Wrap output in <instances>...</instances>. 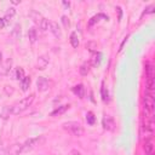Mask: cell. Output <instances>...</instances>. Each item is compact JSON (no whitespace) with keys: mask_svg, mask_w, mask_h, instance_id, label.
<instances>
[{"mask_svg":"<svg viewBox=\"0 0 155 155\" xmlns=\"http://www.w3.org/2000/svg\"><path fill=\"white\" fill-rule=\"evenodd\" d=\"M34 99H35V94H34V93H30L29 96L24 97L23 99L16 102L13 105L10 107V111H11V114H12V115H18V114L23 113L24 110H27V109L33 104Z\"/></svg>","mask_w":155,"mask_h":155,"instance_id":"obj_1","label":"cell"},{"mask_svg":"<svg viewBox=\"0 0 155 155\" xmlns=\"http://www.w3.org/2000/svg\"><path fill=\"white\" fill-rule=\"evenodd\" d=\"M63 128L68 132H70L71 134L76 136V137H81L84 134V127L76 122V121H68L63 124Z\"/></svg>","mask_w":155,"mask_h":155,"instance_id":"obj_2","label":"cell"},{"mask_svg":"<svg viewBox=\"0 0 155 155\" xmlns=\"http://www.w3.org/2000/svg\"><path fill=\"white\" fill-rule=\"evenodd\" d=\"M145 76H147V91L153 92L154 88V67L151 63H145Z\"/></svg>","mask_w":155,"mask_h":155,"instance_id":"obj_3","label":"cell"},{"mask_svg":"<svg viewBox=\"0 0 155 155\" xmlns=\"http://www.w3.org/2000/svg\"><path fill=\"white\" fill-rule=\"evenodd\" d=\"M42 140H44V137H42V136L36 137V138H29L28 140H25V143H23V144H22L21 154L27 153V151H30V150H31V149H34L36 145H39Z\"/></svg>","mask_w":155,"mask_h":155,"instance_id":"obj_4","label":"cell"},{"mask_svg":"<svg viewBox=\"0 0 155 155\" xmlns=\"http://www.w3.org/2000/svg\"><path fill=\"white\" fill-rule=\"evenodd\" d=\"M143 105H144V111H148L150 114L154 113V97H153V92L145 91L144 97H143Z\"/></svg>","mask_w":155,"mask_h":155,"instance_id":"obj_5","label":"cell"},{"mask_svg":"<svg viewBox=\"0 0 155 155\" xmlns=\"http://www.w3.org/2000/svg\"><path fill=\"white\" fill-rule=\"evenodd\" d=\"M102 126L107 131H114L115 130V126H116L114 117L110 116V115H104L103 119H102Z\"/></svg>","mask_w":155,"mask_h":155,"instance_id":"obj_6","label":"cell"},{"mask_svg":"<svg viewBox=\"0 0 155 155\" xmlns=\"http://www.w3.org/2000/svg\"><path fill=\"white\" fill-rule=\"evenodd\" d=\"M50 81L46 79V78H44V76H39L38 79H36V87H38V90L40 91V92H44V91H47L48 88H50Z\"/></svg>","mask_w":155,"mask_h":155,"instance_id":"obj_7","label":"cell"},{"mask_svg":"<svg viewBox=\"0 0 155 155\" xmlns=\"http://www.w3.org/2000/svg\"><path fill=\"white\" fill-rule=\"evenodd\" d=\"M29 17L33 19V22L35 23V24H38L39 27H40V24H41V22L45 19V17L40 13V12H38V11H35V10H30L29 11Z\"/></svg>","mask_w":155,"mask_h":155,"instance_id":"obj_8","label":"cell"},{"mask_svg":"<svg viewBox=\"0 0 155 155\" xmlns=\"http://www.w3.org/2000/svg\"><path fill=\"white\" fill-rule=\"evenodd\" d=\"M48 29L51 30V33H52L56 38H62V31H61V28H59L58 23H56V22H50V23H48Z\"/></svg>","mask_w":155,"mask_h":155,"instance_id":"obj_9","label":"cell"},{"mask_svg":"<svg viewBox=\"0 0 155 155\" xmlns=\"http://www.w3.org/2000/svg\"><path fill=\"white\" fill-rule=\"evenodd\" d=\"M144 150L147 155H154V142L153 138L144 140Z\"/></svg>","mask_w":155,"mask_h":155,"instance_id":"obj_10","label":"cell"},{"mask_svg":"<svg viewBox=\"0 0 155 155\" xmlns=\"http://www.w3.org/2000/svg\"><path fill=\"white\" fill-rule=\"evenodd\" d=\"M71 91H73V93H74L75 96H78L79 98H84V96H85V87H84V85H81V84L75 85V86L71 88Z\"/></svg>","mask_w":155,"mask_h":155,"instance_id":"obj_11","label":"cell"},{"mask_svg":"<svg viewBox=\"0 0 155 155\" xmlns=\"http://www.w3.org/2000/svg\"><path fill=\"white\" fill-rule=\"evenodd\" d=\"M102 58H103V54L101 52H94L93 56H92V58H91V61H90L91 62V65L98 67L101 64V62H102Z\"/></svg>","mask_w":155,"mask_h":155,"instance_id":"obj_12","label":"cell"},{"mask_svg":"<svg viewBox=\"0 0 155 155\" xmlns=\"http://www.w3.org/2000/svg\"><path fill=\"white\" fill-rule=\"evenodd\" d=\"M91 62H84L81 65H80V68H79V71H80V74L82 75V76H86L88 73H90V70H91Z\"/></svg>","mask_w":155,"mask_h":155,"instance_id":"obj_13","label":"cell"},{"mask_svg":"<svg viewBox=\"0 0 155 155\" xmlns=\"http://www.w3.org/2000/svg\"><path fill=\"white\" fill-rule=\"evenodd\" d=\"M70 108V105L69 104H64V105H61V107H58V108H56L52 113H51V116H59V115H62L63 113H65L68 109Z\"/></svg>","mask_w":155,"mask_h":155,"instance_id":"obj_14","label":"cell"},{"mask_svg":"<svg viewBox=\"0 0 155 155\" xmlns=\"http://www.w3.org/2000/svg\"><path fill=\"white\" fill-rule=\"evenodd\" d=\"M47 64H48V58H47V56H40V57L38 58V69L44 70V69L47 67Z\"/></svg>","mask_w":155,"mask_h":155,"instance_id":"obj_15","label":"cell"},{"mask_svg":"<svg viewBox=\"0 0 155 155\" xmlns=\"http://www.w3.org/2000/svg\"><path fill=\"white\" fill-rule=\"evenodd\" d=\"M21 149H22V144L16 143V144H13V145L10 147L8 155H19L21 154Z\"/></svg>","mask_w":155,"mask_h":155,"instance_id":"obj_16","label":"cell"},{"mask_svg":"<svg viewBox=\"0 0 155 155\" xmlns=\"http://www.w3.org/2000/svg\"><path fill=\"white\" fill-rule=\"evenodd\" d=\"M21 88H22V91H28V88H29V86H30V82H31V80H30V76H24L21 81Z\"/></svg>","mask_w":155,"mask_h":155,"instance_id":"obj_17","label":"cell"},{"mask_svg":"<svg viewBox=\"0 0 155 155\" xmlns=\"http://www.w3.org/2000/svg\"><path fill=\"white\" fill-rule=\"evenodd\" d=\"M28 36H29V41H30L31 44H34V42L38 40V33H36V29H35L34 27L29 28V30H28Z\"/></svg>","mask_w":155,"mask_h":155,"instance_id":"obj_18","label":"cell"},{"mask_svg":"<svg viewBox=\"0 0 155 155\" xmlns=\"http://www.w3.org/2000/svg\"><path fill=\"white\" fill-rule=\"evenodd\" d=\"M101 96H102V101L104 103L109 102V92H108V88L105 87L104 84H102V88H101Z\"/></svg>","mask_w":155,"mask_h":155,"instance_id":"obj_19","label":"cell"},{"mask_svg":"<svg viewBox=\"0 0 155 155\" xmlns=\"http://www.w3.org/2000/svg\"><path fill=\"white\" fill-rule=\"evenodd\" d=\"M70 44L74 48H76L79 46V36H78V33L76 31H73L70 34Z\"/></svg>","mask_w":155,"mask_h":155,"instance_id":"obj_20","label":"cell"},{"mask_svg":"<svg viewBox=\"0 0 155 155\" xmlns=\"http://www.w3.org/2000/svg\"><path fill=\"white\" fill-rule=\"evenodd\" d=\"M24 76H25V75H24V69H23L22 67H17L16 70H15V79L18 80V81H21Z\"/></svg>","mask_w":155,"mask_h":155,"instance_id":"obj_21","label":"cell"},{"mask_svg":"<svg viewBox=\"0 0 155 155\" xmlns=\"http://www.w3.org/2000/svg\"><path fill=\"white\" fill-rule=\"evenodd\" d=\"M15 15H16V8H15V7H10V8L6 11L5 17H4V19L6 21V23H8V21H10Z\"/></svg>","mask_w":155,"mask_h":155,"instance_id":"obj_22","label":"cell"},{"mask_svg":"<svg viewBox=\"0 0 155 155\" xmlns=\"http://www.w3.org/2000/svg\"><path fill=\"white\" fill-rule=\"evenodd\" d=\"M99 18H104V19H107V21H108V16H105V15H103V13H99V15H97V16H93V17L90 19L88 25H93L96 22H98V21H99Z\"/></svg>","mask_w":155,"mask_h":155,"instance_id":"obj_23","label":"cell"},{"mask_svg":"<svg viewBox=\"0 0 155 155\" xmlns=\"http://www.w3.org/2000/svg\"><path fill=\"white\" fill-rule=\"evenodd\" d=\"M86 121H87L88 125H93L94 124L96 117H94V114L92 111H87V114H86Z\"/></svg>","mask_w":155,"mask_h":155,"instance_id":"obj_24","label":"cell"},{"mask_svg":"<svg viewBox=\"0 0 155 155\" xmlns=\"http://www.w3.org/2000/svg\"><path fill=\"white\" fill-rule=\"evenodd\" d=\"M11 65H12V59H11V58L6 59V61H5V63L2 64V69L5 70V74H7V73L10 71V69H11Z\"/></svg>","mask_w":155,"mask_h":155,"instance_id":"obj_25","label":"cell"},{"mask_svg":"<svg viewBox=\"0 0 155 155\" xmlns=\"http://www.w3.org/2000/svg\"><path fill=\"white\" fill-rule=\"evenodd\" d=\"M86 47H87L91 52H97V44H96V42H93V41L87 42V44H86Z\"/></svg>","mask_w":155,"mask_h":155,"instance_id":"obj_26","label":"cell"},{"mask_svg":"<svg viewBox=\"0 0 155 155\" xmlns=\"http://www.w3.org/2000/svg\"><path fill=\"white\" fill-rule=\"evenodd\" d=\"M61 21H62V23H63V25L65 28H69L70 27V21H69V18L67 16H62L61 17Z\"/></svg>","mask_w":155,"mask_h":155,"instance_id":"obj_27","label":"cell"},{"mask_svg":"<svg viewBox=\"0 0 155 155\" xmlns=\"http://www.w3.org/2000/svg\"><path fill=\"white\" fill-rule=\"evenodd\" d=\"M4 92H5L7 96H10V94H12V93H13V87H12V86L6 85V86L4 87Z\"/></svg>","mask_w":155,"mask_h":155,"instance_id":"obj_28","label":"cell"},{"mask_svg":"<svg viewBox=\"0 0 155 155\" xmlns=\"http://www.w3.org/2000/svg\"><path fill=\"white\" fill-rule=\"evenodd\" d=\"M10 114H11V111H10V107H5V108L2 109V117L6 119L7 116H10Z\"/></svg>","mask_w":155,"mask_h":155,"instance_id":"obj_29","label":"cell"},{"mask_svg":"<svg viewBox=\"0 0 155 155\" xmlns=\"http://www.w3.org/2000/svg\"><path fill=\"white\" fill-rule=\"evenodd\" d=\"M13 34H17V36H19V35H21V25H19V24H16V25H15Z\"/></svg>","mask_w":155,"mask_h":155,"instance_id":"obj_30","label":"cell"},{"mask_svg":"<svg viewBox=\"0 0 155 155\" xmlns=\"http://www.w3.org/2000/svg\"><path fill=\"white\" fill-rule=\"evenodd\" d=\"M153 8H154V5H150V6H148V7L145 8V11H144V13H143V15H147V13H151V12H153Z\"/></svg>","mask_w":155,"mask_h":155,"instance_id":"obj_31","label":"cell"},{"mask_svg":"<svg viewBox=\"0 0 155 155\" xmlns=\"http://www.w3.org/2000/svg\"><path fill=\"white\" fill-rule=\"evenodd\" d=\"M6 21L4 19V17H0V29H2V28H5L6 27Z\"/></svg>","mask_w":155,"mask_h":155,"instance_id":"obj_32","label":"cell"},{"mask_svg":"<svg viewBox=\"0 0 155 155\" xmlns=\"http://www.w3.org/2000/svg\"><path fill=\"white\" fill-rule=\"evenodd\" d=\"M70 155H82V154H81L80 151H78V150H75V149H74V150H71V151H70Z\"/></svg>","mask_w":155,"mask_h":155,"instance_id":"obj_33","label":"cell"},{"mask_svg":"<svg viewBox=\"0 0 155 155\" xmlns=\"http://www.w3.org/2000/svg\"><path fill=\"white\" fill-rule=\"evenodd\" d=\"M117 11H119V21L121 19V15H122V12H121V8L120 7H117Z\"/></svg>","mask_w":155,"mask_h":155,"instance_id":"obj_34","label":"cell"},{"mask_svg":"<svg viewBox=\"0 0 155 155\" xmlns=\"http://www.w3.org/2000/svg\"><path fill=\"white\" fill-rule=\"evenodd\" d=\"M1 61H2V54H1V52H0V63H1Z\"/></svg>","mask_w":155,"mask_h":155,"instance_id":"obj_35","label":"cell"}]
</instances>
